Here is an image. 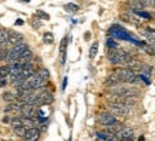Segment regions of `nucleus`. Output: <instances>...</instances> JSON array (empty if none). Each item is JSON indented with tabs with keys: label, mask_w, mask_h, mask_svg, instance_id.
<instances>
[{
	"label": "nucleus",
	"mask_w": 155,
	"mask_h": 141,
	"mask_svg": "<svg viewBox=\"0 0 155 141\" xmlns=\"http://www.w3.org/2000/svg\"><path fill=\"white\" fill-rule=\"evenodd\" d=\"M115 73L120 76V78H121L123 83H127V84H135V83H138L135 71H132L131 69H128V67L118 69V70H115Z\"/></svg>",
	"instance_id": "obj_1"
},
{
	"label": "nucleus",
	"mask_w": 155,
	"mask_h": 141,
	"mask_svg": "<svg viewBox=\"0 0 155 141\" xmlns=\"http://www.w3.org/2000/svg\"><path fill=\"white\" fill-rule=\"evenodd\" d=\"M97 123L100 125H102V127H105V125L117 123V117L112 113H100L98 117H97Z\"/></svg>",
	"instance_id": "obj_2"
},
{
	"label": "nucleus",
	"mask_w": 155,
	"mask_h": 141,
	"mask_svg": "<svg viewBox=\"0 0 155 141\" xmlns=\"http://www.w3.org/2000/svg\"><path fill=\"white\" fill-rule=\"evenodd\" d=\"M111 113L114 115H128L129 114V107L127 106H124L123 103H120V101H115V103H111Z\"/></svg>",
	"instance_id": "obj_3"
},
{
	"label": "nucleus",
	"mask_w": 155,
	"mask_h": 141,
	"mask_svg": "<svg viewBox=\"0 0 155 141\" xmlns=\"http://www.w3.org/2000/svg\"><path fill=\"white\" fill-rule=\"evenodd\" d=\"M115 138L118 141H132L134 140V130L129 127H123L115 134Z\"/></svg>",
	"instance_id": "obj_4"
},
{
	"label": "nucleus",
	"mask_w": 155,
	"mask_h": 141,
	"mask_svg": "<svg viewBox=\"0 0 155 141\" xmlns=\"http://www.w3.org/2000/svg\"><path fill=\"white\" fill-rule=\"evenodd\" d=\"M40 136H41V131L38 130L37 127H32V128H27L26 130L23 138H24V141H38Z\"/></svg>",
	"instance_id": "obj_5"
},
{
	"label": "nucleus",
	"mask_w": 155,
	"mask_h": 141,
	"mask_svg": "<svg viewBox=\"0 0 155 141\" xmlns=\"http://www.w3.org/2000/svg\"><path fill=\"white\" fill-rule=\"evenodd\" d=\"M19 113L22 114L23 117H34L37 114V107L34 104H23Z\"/></svg>",
	"instance_id": "obj_6"
},
{
	"label": "nucleus",
	"mask_w": 155,
	"mask_h": 141,
	"mask_svg": "<svg viewBox=\"0 0 155 141\" xmlns=\"http://www.w3.org/2000/svg\"><path fill=\"white\" fill-rule=\"evenodd\" d=\"M67 43H68V37H64L61 40L60 44V63L65 64V59H67Z\"/></svg>",
	"instance_id": "obj_7"
},
{
	"label": "nucleus",
	"mask_w": 155,
	"mask_h": 141,
	"mask_svg": "<svg viewBox=\"0 0 155 141\" xmlns=\"http://www.w3.org/2000/svg\"><path fill=\"white\" fill-rule=\"evenodd\" d=\"M105 86L108 87H114V86H118V84H124L123 81H121V78H120V76H118L117 73L114 71L112 74H110V76L107 77V80H105V83H104Z\"/></svg>",
	"instance_id": "obj_8"
},
{
	"label": "nucleus",
	"mask_w": 155,
	"mask_h": 141,
	"mask_svg": "<svg viewBox=\"0 0 155 141\" xmlns=\"http://www.w3.org/2000/svg\"><path fill=\"white\" fill-rule=\"evenodd\" d=\"M22 41H24L23 34H20V33H17V32H9V44L16 46V44L22 43Z\"/></svg>",
	"instance_id": "obj_9"
},
{
	"label": "nucleus",
	"mask_w": 155,
	"mask_h": 141,
	"mask_svg": "<svg viewBox=\"0 0 155 141\" xmlns=\"http://www.w3.org/2000/svg\"><path fill=\"white\" fill-rule=\"evenodd\" d=\"M33 59H34V53H33L30 49L24 50L22 54H20V57H19V63H22V64H24V63H29V61H33Z\"/></svg>",
	"instance_id": "obj_10"
},
{
	"label": "nucleus",
	"mask_w": 155,
	"mask_h": 141,
	"mask_svg": "<svg viewBox=\"0 0 155 141\" xmlns=\"http://www.w3.org/2000/svg\"><path fill=\"white\" fill-rule=\"evenodd\" d=\"M121 128H123V125H121L117 121V123H114V124L105 125V127H104V131H105L107 134H112V136H115V134H117V133L121 130Z\"/></svg>",
	"instance_id": "obj_11"
},
{
	"label": "nucleus",
	"mask_w": 155,
	"mask_h": 141,
	"mask_svg": "<svg viewBox=\"0 0 155 141\" xmlns=\"http://www.w3.org/2000/svg\"><path fill=\"white\" fill-rule=\"evenodd\" d=\"M141 66H142V61H139V60H137L135 57H132V59L125 64V67L131 69L132 71H137V70H141Z\"/></svg>",
	"instance_id": "obj_12"
},
{
	"label": "nucleus",
	"mask_w": 155,
	"mask_h": 141,
	"mask_svg": "<svg viewBox=\"0 0 155 141\" xmlns=\"http://www.w3.org/2000/svg\"><path fill=\"white\" fill-rule=\"evenodd\" d=\"M142 34H144V37L147 38L148 44L155 46V32H154V30H151V29H144Z\"/></svg>",
	"instance_id": "obj_13"
},
{
	"label": "nucleus",
	"mask_w": 155,
	"mask_h": 141,
	"mask_svg": "<svg viewBox=\"0 0 155 141\" xmlns=\"http://www.w3.org/2000/svg\"><path fill=\"white\" fill-rule=\"evenodd\" d=\"M138 46L142 49V51H145V53H147V54H150L151 57H155V46L148 44V43H139Z\"/></svg>",
	"instance_id": "obj_14"
},
{
	"label": "nucleus",
	"mask_w": 155,
	"mask_h": 141,
	"mask_svg": "<svg viewBox=\"0 0 155 141\" xmlns=\"http://www.w3.org/2000/svg\"><path fill=\"white\" fill-rule=\"evenodd\" d=\"M36 74H37V76L40 77L43 81H46V83H47L48 78H50V71H48L46 67H40V69L36 71Z\"/></svg>",
	"instance_id": "obj_15"
},
{
	"label": "nucleus",
	"mask_w": 155,
	"mask_h": 141,
	"mask_svg": "<svg viewBox=\"0 0 155 141\" xmlns=\"http://www.w3.org/2000/svg\"><path fill=\"white\" fill-rule=\"evenodd\" d=\"M9 44V30L0 29V46H7Z\"/></svg>",
	"instance_id": "obj_16"
},
{
	"label": "nucleus",
	"mask_w": 155,
	"mask_h": 141,
	"mask_svg": "<svg viewBox=\"0 0 155 141\" xmlns=\"http://www.w3.org/2000/svg\"><path fill=\"white\" fill-rule=\"evenodd\" d=\"M11 49L14 50L16 53H19V54H22L24 50H27L29 49V44L26 43V41H22V43H19V44H16V46H13Z\"/></svg>",
	"instance_id": "obj_17"
},
{
	"label": "nucleus",
	"mask_w": 155,
	"mask_h": 141,
	"mask_svg": "<svg viewBox=\"0 0 155 141\" xmlns=\"http://www.w3.org/2000/svg\"><path fill=\"white\" fill-rule=\"evenodd\" d=\"M141 73L142 74H145V76H151L152 74V71H154V67L152 66H150V64H144L142 63V66H141Z\"/></svg>",
	"instance_id": "obj_18"
},
{
	"label": "nucleus",
	"mask_w": 155,
	"mask_h": 141,
	"mask_svg": "<svg viewBox=\"0 0 155 141\" xmlns=\"http://www.w3.org/2000/svg\"><path fill=\"white\" fill-rule=\"evenodd\" d=\"M2 98H3L5 101H7V103H13V101L17 100L14 93H3V94H2Z\"/></svg>",
	"instance_id": "obj_19"
},
{
	"label": "nucleus",
	"mask_w": 155,
	"mask_h": 141,
	"mask_svg": "<svg viewBox=\"0 0 155 141\" xmlns=\"http://www.w3.org/2000/svg\"><path fill=\"white\" fill-rule=\"evenodd\" d=\"M65 11H68V13H77V11L80 10V7H78V5H74V3H67V5L64 6Z\"/></svg>",
	"instance_id": "obj_20"
},
{
	"label": "nucleus",
	"mask_w": 155,
	"mask_h": 141,
	"mask_svg": "<svg viewBox=\"0 0 155 141\" xmlns=\"http://www.w3.org/2000/svg\"><path fill=\"white\" fill-rule=\"evenodd\" d=\"M43 41L46 44H53L54 43V36H53V33H50V32H46L43 34Z\"/></svg>",
	"instance_id": "obj_21"
},
{
	"label": "nucleus",
	"mask_w": 155,
	"mask_h": 141,
	"mask_svg": "<svg viewBox=\"0 0 155 141\" xmlns=\"http://www.w3.org/2000/svg\"><path fill=\"white\" fill-rule=\"evenodd\" d=\"M9 56V49L6 46H0V61H6Z\"/></svg>",
	"instance_id": "obj_22"
},
{
	"label": "nucleus",
	"mask_w": 155,
	"mask_h": 141,
	"mask_svg": "<svg viewBox=\"0 0 155 141\" xmlns=\"http://www.w3.org/2000/svg\"><path fill=\"white\" fill-rule=\"evenodd\" d=\"M97 53H98V43H93L90 47V59H96Z\"/></svg>",
	"instance_id": "obj_23"
},
{
	"label": "nucleus",
	"mask_w": 155,
	"mask_h": 141,
	"mask_svg": "<svg viewBox=\"0 0 155 141\" xmlns=\"http://www.w3.org/2000/svg\"><path fill=\"white\" fill-rule=\"evenodd\" d=\"M107 49L108 50H114V49H118V44L117 41L114 40L112 37H108L107 38Z\"/></svg>",
	"instance_id": "obj_24"
},
{
	"label": "nucleus",
	"mask_w": 155,
	"mask_h": 141,
	"mask_svg": "<svg viewBox=\"0 0 155 141\" xmlns=\"http://www.w3.org/2000/svg\"><path fill=\"white\" fill-rule=\"evenodd\" d=\"M26 130H27L26 127L20 125V127H14V128H13V133H14L17 137H23L24 136V133H26Z\"/></svg>",
	"instance_id": "obj_25"
},
{
	"label": "nucleus",
	"mask_w": 155,
	"mask_h": 141,
	"mask_svg": "<svg viewBox=\"0 0 155 141\" xmlns=\"http://www.w3.org/2000/svg\"><path fill=\"white\" fill-rule=\"evenodd\" d=\"M36 17H38L40 20H48L50 19V16H48L46 11H43V10H37L36 11Z\"/></svg>",
	"instance_id": "obj_26"
},
{
	"label": "nucleus",
	"mask_w": 155,
	"mask_h": 141,
	"mask_svg": "<svg viewBox=\"0 0 155 141\" xmlns=\"http://www.w3.org/2000/svg\"><path fill=\"white\" fill-rule=\"evenodd\" d=\"M32 27L38 30V29L41 27V20H38V19H33L32 20Z\"/></svg>",
	"instance_id": "obj_27"
},
{
	"label": "nucleus",
	"mask_w": 155,
	"mask_h": 141,
	"mask_svg": "<svg viewBox=\"0 0 155 141\" xmlns=\"http://www.w3.org/2000/svg\"><path fill=\"white\" fill-rule=\"evenodd\" d=\"M24 24V20L23 19H17L16 20V26H23Z\"/></svg>",
	"instance_id": "obj_28"
},
{
	"label": "nucleus",
	"mask_w": 155,
	"mask_h": 141,
	"mask_svg": "<svg viewBox=\"0 0 155 141\" xmlns=\"http://www.w3.org/2000/svg\"><path fill=\"white\" fill-rule=\"evenodd\" d=\"M65 87H67V77H64V80H63V84H61V88H63V91L65 90Z\"/></svg>",
	"instance_id": "obj_29"
},
{
	"label": "nucleus",
	"mask_w": 155,
	"mask_h": 141,
	"mask_svg": "<svg viewBox=\"0 0 155 141\" xmlns=\"http://www.w3.org/2000/svg\"><path fill=\"white\" fill-rule=\"evenodd\" d=\"M84 38H86V40H90V33H87L86 36H84Z\"/></svg>",
	"instance_id": "obj_30"
},
{
	"label": "nucleus",
	"mask_w": 155,
	"mask_h": 141,
	"mask_svg": "<svg viewBox=\"0 0 155 141\" xmlns=\"http://www.w3.org/2000/svg\"><path fill=\"white\" fill-rule=\"evenodd\" d=\"M138 141H144V137H139V140Z\"/></svg>",
	"instance_id": "obj_31"
},
{
	"label": "nucleus",
	"mask_w": 155,
	"mask_h": 141,
	"mask_svg": "<svg viewBox=\"0 0 155 141\" xmlns=\"http://www.w3.org/2000/svg\"><path fill=\"white\" fill-rule=\"evenodd\" d=\"M151 17H155V14H151Z\"/></svg>",
	"instance_id": "obj_32"
},
{
	"label": "nucleus",
	"mask_w": 155,
	"mask_h": 141,
	"mask_svg": "<svg viewBox=\"0 0 155 141\" xmlns=\"http://www.w3.org/2000/svg\"><path fill=\"white\" fill-rule=\"evenodd\" d=\"M68 141H71V137H70V138H68Z\"/></svg>",
	"instance_id": "obj_33"
},
{
	"label": "nucleus",
	"mask_w": 155,
	"mask_h": 141,
	"mask_svg": "<svg viewBox=\"0 0 155 141\" xmlns=\"http://www.w3.org/2000/svg\"><path fill=\"white\" fill-rule=\"evenodd\" d=\"M154 32H155V30H154Z\"/></svg>",
	"instance_id": "obj_34"
}]
</instances>
